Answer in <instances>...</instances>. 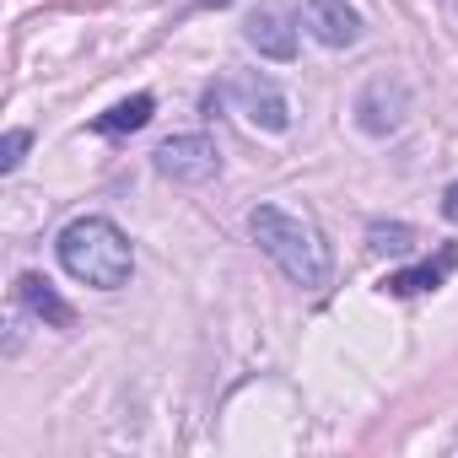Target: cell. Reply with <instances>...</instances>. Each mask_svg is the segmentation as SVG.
<instances>
[{"label": "cell", "mask_w": 458, "mask_h": 458, "mask_svg": "<svg viewBox=\"0 0 458 458\" xmlns=\"http://www.w3.org/2000/svg\"><path fill=\"white\" fill-rule=\"evenodd\" d=\"M249 233H254V243L281 265V276H286L292 286H302V292H324V286H329L335 254H329L324 233H318L308 216H297V210H286V205H254V210H249Z\"/></svg>", "instance_id": "cell-1"}, {"label": "cell", "mask_w": 458, "mask_h": 458, "mask_svg": "<svg viewBox=\"0 0 458 458\" xmlns=\"http://www.w3.org/2000/svg\"><path fill=\"white\" fill-rule=\"evenodd\" d=\"M55 254H60L71 281L98 286V292H119L135 276V249L108 216H76L55 238Z\"/></svg>", "instance_id": "cell-2"}, {"label": "cell", "mask_w": 458, "mask_h": 458, "mask_svg": "<svg viewBox=\"0 0 458 458\" xmlns=\"http://www.w3.org/2000/svg\"><path fill=\"white\" fill-rule=\"evenodd\" d=\"M410 119V87L399 76H372L361 92H356V124L361 135H394L399 124Z\"/></svg>", "instance_id": "cell-3"}, {"label": "cell", "mask_w": 458, "mask_h": 458, "mask_svg": "<svg viewBox=\"0 0 458 458\" xmlns=\"http://www.w3.org/2000/svg\"><path fill=\"white\" fill-rule=\"evenodd\" d=\"M157 173L173 183H210L221 173V146L210 135H173L157 146Z\"/></svg>", "instance_id": "cell-4"}, {"label": "cell", "mask_w": 458, "mask_h": 458, "mask_svg": "<svg viewBox=\"0 0 458 458\" xmlns=\"http://www.w3.org/2000/svg\"><path fill=\"white\" fill-rule=\"evenodd\" d=\"M233 98H238V108H243V119H249L254 130H265V135L292 130V103H286V92H281L270 76H259V71L233 76Z\"/></svg>", "instance_id": "cell-5"}, {"label": "cell", "mask_w": 458, "mask_h": 458, "mask_svg": "<svg viewBox=\"0 0 458 458\" xmlns=\"http://www.w3.org/2000/svg\"><path fill=\"white\" fill-rule=\"evenodd\" d=\"M302 22L324 49H351L361 38V12L351 0H302Z\"/></svg>", "instance_id": "cell-6"}, {"label": "cell", "mask_w": 458, "mask_h": 458, "mask_svg": "<svg viewBox=\"0 0 458 458\" xmlns=\"http://www.w3.org/2000/svg\"><path fill=\"white\" fill-rule=\"evenodd\" d=\"M17 302H22L38 324H49V329H71V324H76V308H71V302L44 281V276H33V270H28V276H17Z\"/></svg>", "instance_id": "cell-7"}, {"label": "cell", "mask_w": 458, "mask_h": 458, "mask_svg": "<svg viewBox=\"0 0 458 458\" xmlns=\"http://www.w3.org/2000/svg\"><path fill=\"white\" fill-rule=\"evenodd\" d=\"M243 38H249L265 60H281V65H286V60H297V33H292V28H286V17H281V12H270V6H265V12H254V17L243 22Z\"/></svg>", "instance_id": "cell-8"}, {"label": "cell", "mask_w": 458, "mask_h": 458, "mask_svg": "<svg viewBox=\"0 0 458 458\" xmlns=\"http://www.w3.org/2000/svg\"><path fill=\"white\" fill-rule=\"evenodd\" d=\"M458 265V249L447 243L437 259H426V265H410V270H394L388 281H383V292L388 297H415V292H437L442 281H447V270Z\"/></svg>", "instance_id": "cell-9"}, {"label": "cell", "mask_w": 458, "mask_h": 458, "mask_svg": "<svg viewBox=\"0 0 458 458\" xmlns=\"http://www.w3.org/2000/svg\"><path fill=\"white\" fill-rule=\"evenodd\" d=\"M151 114H157V98H151V92H135V98L114 103L108 114H98L92 130H98V135H135V130L151 124Z\"/></svg>", "instance_id": "cell-10"}, {"label": "cell", "mask_w": 458, "mask_h": 458, "mask_svg": "<svg viewBox=\"0 0 458 458\" xmlns=\"http://www.w3.org/2000/svg\"><path fill=\"white\" fill-rule=\"evenodd\" d=\"M367 243H372V254H410L415 249V226H404V221H372L367 226Z\"/></svg>", "instance_id": "cell-11"}, {"label": "cell", "mask_w": 458, "mask_h": 458, "mask_svg": "<svg viewBox=\"0 0 458 458\" xmlns=\"http://www.w3.org/2000/svg\"><path fill=\"white\" fill-rule=\"evenodd\" d=\"M28 146H33V130H6V140H0V173H17Z\"/></svg>", "instance_id": "cell-12"}, {"label": "cell", "mask_w": 458, "mask_h": 458, "mask_svg": "<svg viewBox=\"0 0 458 458\" xmlns=\"http://www.w3.org/2000/svg\"><path fill=\"white\" fill-rule=\"evenodd\" d=\"M442 216L458 221V183H447V194H442Z\"/></svg>", "instance_id": "cell-13"}, {"label": "cell", "mask_w": 458, "mask_h": 458, "mask_svg": "<svg viewBox=\"0 0 458 458\" xmlns=\"http://www.w3.org/2000/svg\"><path fill=\"white\" fill-rule=\"evenodd\" d=\"M199 6H226V0H199Z\"/></svg>", "instance_id": "cell-14"}, {"label": "cell", "mask_w": 458, "mask_h": 458, "mask_svg": "<svg viewBox=\"0 0 458 458\" xmlns=\"http://www.w3.org/2000/svg\"><path fill=\"white\" fill-rule=\"evenodd\" d=\"M447 6H453V17H458V0H447Z\"/></svg>", "instance_id": "cell-15"}]
</instances>
